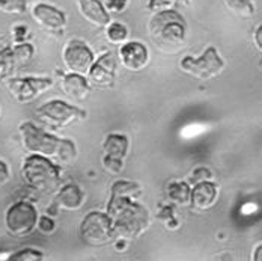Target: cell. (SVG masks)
Wrapping results in <instances>:
<instances>
[{
  "label": "cell",
  "mask_w": 262,
  "mask_h": 261,
  "mask_svg": "<svg viewBox=\"0 0 262 261\" xmlns=\"http://www.w3.org/2000/svg\"><path fill=\"white\" fill-rule=\"evenodd\" d=\"M18 133L21 145L29 154L47 157L50 160H57L59 163L65 165L73 163L77 157L76 144L73 140L53 136L47 131L41 130L30 121H25L23 124H20Z\"/></svg>",
  "instance_id": "6da1fadb"
},
{
  "label": "cell",
  "mask_w": 262,
  "mask_h": 261,
  "mask_svg": "<svg viewBox=\"0 0 262 261\" xmlns=\"http://www.w3.org/2000/svg\"><path fill=\"white\" fill-rule=\"evenodd\" d=\"M105 213L113 220L115 235L128 242L140 237L151 224L149 211L130 198L110 196Z\"/></svg>",
  "instance_id": "7a4b0ae2"
},
{
  "label": "cell",
  "mask_w": 262,
  "mask_h": 261,
  "mask_svg": "<svg viewBox=\"0 0 262 261\" xmlns=\"http://www.w3.org/2000/svg\"><path fill=\"white\" fill-rule=\"evenodd\" d=\"M148 33L161 52H178L185 43L187 23L175 9L158 11L148 22Z\"/></svg>",
  "instance_id": "3957f363"
},
{
  "label": "cell",
  "mask_w": 262,
  "mask_h": 261,
  "mask_svg": "<svg viewBox=\"0 0 262 261\" xmlns=\"http://www.w3.org/2000/svg\"><path fill=\"white\" fill-rule=\"evenodd\" d=\"M21 175L25 183L39 193H53L60 186V171L47 157L29 154L23 160Z\"/></svg>",
  "instance_id": "277c9868"
},
{
  "label": "cell",
  "mask_w": 262,
  "mask_h": 261,
  "mask_svg": "<svg viewBox=\"0 0 262 261\" xmlns=\"http://www.w3.org/2000/svg\"><path fill=\"white\" fill-rule=\"evenodd\" d=\"M36 116L46 126L53 129H65L86 119V112L62 100H53L36 109Z\"/></svg>",
  "instance_id": "5b68a950"
},
{
  "label": "cell",
  "mask_w": 262,
  "mask_h": 261,
  "mask_svg": "<svg viewBox=\"0 0 262 261\" xmlns=\"http://www.w3.org/2000/svg\"><path fill=\"white\" fill-rule=\"evenodd\" d=\"M80 238L89 246H103L107 245L113 235V220L103 211H91L88 213L79 228Z\"/></svg>",
  "instance_id": "8992f818"
},
{
  "label": "cell",
  "mask_w": 262,
  "mask_h": 261,
  "mask_svg": "<svg viewBox=\"0 0 262 261\" xmlns=\"http://www.w3.org/2000/svg\"><path fill=\"white\" fill-rule=\"evenodd\" d=\"M180 68L185 74L199 80H210L217 77L225 70V61L220 57L215 47L210 46L202 56H185L180 62Z\"/></svg>",
  "instance_id": "52a82bcc"
},
{
  "label": "cell",
  "mask_w": 262,
  "mask_h": 261,
  "mask_svg": "<svg viewBox=\"0 0 262 261\" xmlns=\"http://www.w3.org/2000/svg\"><path fill=\"white\" fill-rule=\"evenodd\" d=\"M38 211L35 206L29 201H17L5 213V228L8 234L21 238L32 234L36 228Z\"/></svg>",
  "instance_id": "ba28073f"
},
{
  "label": "cell",
  "mask_w": 262,
  "mask_h": 261,
  "mask_svg": "<svg viewBox=\"0 0 262 261\" xmlns=\"http://www.w3.org/2000/svg\"><path fill=\"white\" fill-rule=\"evenodd\" d=\"M53 80L49 77H15L6 82V88L17 103L26 105L52 89Z\"/></svg>",
  "instance_id": "9c48e42d"
},
{
  "label": "cell",
  "mask_w": 262,
  "mask_h": 261,
  "mask_svg": "<svg viewBox=\"0 0 262 261\" xmlns=\"http://www.w3.org/2000/svg\"><path fill=\"white\" fill-rule=\"evenodd\" d=\"M62 61L70 73L86 76L89 73L91 67L94 65L95 57L86 43H83L80 39H71L63 47Z\"/></svg>",
  "instance_id": "30bf717a"
},
{
  "label": "cell",
  "mask_w": 262,
  "mask_h": 261,
  "mask_svg": "<svg viewBox=\"0 0 262 261\" xmlns=\"http://www.w3.org/2000/svg\"><path fill=\"white\" fill-rule=\"evenodd\" d=\"M118 62H119L118 54H115L113 52L103 54L91 67V70L88 73L89 82L98 88H112L116 82Z\"/></svg>",
  "instance_id": "8fae6325"
},
{
  "label": "cell",
  "mask_w": 262,
  "mask_h": 261,
  "mask_svg": "<svg viewBox=\"0 0 262 261\" xmlns=\"http://www.w3.org/2000/svg\"><path fill=\"white\" fill-rule=\"evenodd\" d=\"M32 18L41 29L50 32V33H59L67 26V17L65 14L54 8L49 3H36L32 8Z\"/></svg>",
  "instance_id": "7c38bea8"
},
{
  "label": "cell",
  "mask_w": 262,
  "mask_h": 261,
  "mask_svg": "<svg viewBox=\"0 0 262 261\" xmlns=\"http://www.w3.org/2000/svg\"><path fill=\"white\" fill-rule=\"evenodd\" d=\"M118 59L122 64V67L128 71H140L148 65L149 53L145 44L137 41H128L124 43L118 52Z\"/></svg>",
  "instance_id": "4fadbf2b"
},
{
  "label": "cell",
  "mask_w": 262,
  "mask_h": 261,
  "mask_svg": "<svg viewBox=\"0 0 262 261\" xmlns=\"http://www.w3.org/2000/svg\"><path fill=\"white\" fill-rule=\"evenodd\" d=\"M217 198H219V189L215 183H212L211 180H205V182L193 184L190 206L194 210L205 211V210H210L217 203Z\"/></svg>",
  "instance_id": "5bb4252c"
},
{
  "label": "cell",
  "mask_w": 262,
  "mask_h": 261,
  "mask_svg": "<svg viewBox=\"0 0 262 261\" xmlns=\"http://www.w3.org/2000/svg\"><path fill=\"white\" fill-rule=\"evenodd\" d=\"M80 15L94 27L104 29L110 23V14L100 0H77Z\"/></svg>",
  "instance_id": "9a60e30c"
},
{
  "label": "cell",
  "mask_w": 262,
  "mask_h": 261,
  "mask_svg": "<svg viewBox=\"0 0 262 261\" xmlns=\"http://www.w3.org/2000/svg\"><path fill=\"white\" fill-rule=\"evenodd\" d=\"M84 203V193L77 184H65L62 186L54 198V206L59 210H68L76 211Z\"/></svg>",
  "instance_id": "2e32d148"
},
{
  "label": "cell",
  "mask_w": 262,
  "mask_h": 261,
  "mask_svg": "<svg viewBox=\"0 0 262 261\" xmlns=\"http://www.w3.org/2000/svg\"><path fill=\"white\" fill-rule=\"evenodd\" d=\"M60 88L67 97L77 100V102L88 98V95L91 94L89 82L86 80L84 76H80L76 73H70V74L63 76L62 82H60Z\"/></svg>",
  "instance_id": "e0dca14e"
},
{
  "label": "cell",
  "mask_w": 262,
  "mask_h": 261,
  "mask_svg": "<svg viewBox=\"0 0 262 261\" xmlns=\"http://www.w3.org/2000/svg\"><path fill=\"white\" fill-rule=\"evenodd\" d=\"M130 140L125 134L119 133H110L103 142V157L105 158H116V160H125L128 154Z\"/></svg>",
  "instance_id": "ac0fdd59"
},
{
  "label": "cell",
  "mask_w": 262,
  "mask_h": 261,
  "mask_svg": "<svg viewBox=\"0 0 262 261\" xmlns=\"http://www.w3.org/2000/svg\"><path fill=\"white\" fill-rule=\"evenodd\" d=\"M166 195L169 201L175 206H190V196H191V186L185 182H172L166 186Z\"/></svg>",
  "instance_id": "d6986e66"
},
{
  "label": "cell",
  "mask_w": 262,
  "mask_h": 261,
  "mask_svg": "<svg viewBox=\"0 0 262 261\" xmlns=\"http://www.w3.org/2000/svg\"><path fill=\"white\" fill-rule=\"evenodd\" d=\"M142 193L140 184L134 182H127V180H119L112 186L110 189V196H119V198H130V199H137Z\"/></svg>",
  "instance_id": "ffe728a7"
},
{
  "label": "cell",
  "mask_w": 262,
  "mask_h": 261,
  "mask_svg": "<svg viewBox=\"0 0 262 261\" xmlns=\"http://www.w3.org/2000/svg\"><path fill=\"white\" fill-rule=\"evenodd\" d=\"M104 29H105V39H107L108 43H112V44H115V46L127 43L130 32H128V29H127L125 25H122V23H116V22H115V23H108Z\"/></svg>",
  "instance_id": "44dd1931"
},
{
  "label": "cell",
  "mask_w": 262,
  "mask_h": 261,
  "mask_svg": "<svg viewBox=\"0 0 262 261\" xmlns=\"http://www.w3.org/2000/svg\"><path fill=\"white\" fill-rule=\"evenodd\" d=\"M226 8L241 18H250L255 14L253 0H223Z\"/></svg>",
  "instance_id": "7402d4cb"
},
{
  "label": "cell",
  "mask_w": 262,
  "mask_h": 261,
  "mask_svg": "<svg viewBox=\"0 0 262 261\" xmlns=\"http://www.w3.org/2000/svg\"><path fill=\"white\" fill-rule=\"evenodd\" d=\"M30 0H0V12L8 15H23L29 9Z\"/></svg>",
  "instance_id": "603a6c76"
},
{
  "label": "cell",
  "mask_w": 262,
  "mask_h": 261,
  "mask_svg": "<svg viewBox=\"0 0 262 261\" xmlns=\"http://www.w3.org/2000/svg\"><path fill=\"white\" fill-rule=\"evenodd\" d=\"M157 219L164 224L167 230H177L180 227V220L175 214L173 206H161L157 211Z\"/></svg>",
  "instance_id": "cb8c5ba5"
},
{
  "label": "cell",
  "mask_w": 262,
  "mask_h": 261,
  "mask_svg": "<svg viewBox=\"0 0 262 261\" xmlns=\"http://www.w3.org/2000/svg\"><path fill=\"white\" fill-rule=\"evenodd\" d=\"M11 53H12V59H14L15 65H23L32 59L33 46L27 44V43H18L14 49H11Z\"/></svg>",
  "instance_id": "d4e9b609"
},
{
  "label": "cell",
  "mask_w": 262,
  "mask_h": 261,
  "mask_svg": "<svg viewBox=\"0 0 262 261\" xmlns=\"http://www.w3.org/2000/svg\"><path fill=\"white\" fill-rule=\"evenodd\" d=\"M44 260V254L41 251L25 248L21 251L14 252L11 257H8V261H41Z\"/></svg>",
  "instance_id": "484cf974"
},
{
  "label": "cell",
  "mask_w": 262,
  "mask_h": 261,
  "mask_svg": "<svg viewBox=\"0 0 262 261\" xmlns=\"http://www.w3.org/2000/svg\"><path fill=\"white\" fill-rule=\"evenodd\" d=\"M187 0H148V9L154 12L164 11V9H172L177 3H185Z\"/></svg>",
  "instance_id": "4316f807"
},
{
  "label": "cell",
  "mask_w": 262,
  "mask_h": 261,
  "mask_svg": "<svg viewBox=\"0 0 262 261\" xmlns=\"http://www.w3.org/2000/svg\"><path fill=\"white\" fill-rule=\"evenodd\" d=\"M101 165H103V168H104L105 172H108V174H112V175L121 174V172H122V169H124V160L105 158V157H103Z\"/></svg>",
  "instance_id": "83f0119b"
},
{
  "label": "cell",
  "mask_w": 262,
  "mask_h": 261,
  "mask_svg": "<svg viewBox=\"0 0 262 261\" xmlns=\"http://www.w3.org/2000/svg\"><path fill=\"white\" fill-rule=\"evenodd\" d=\"M211 178H212V174L210 172V169H207V168H198V169H194V171L190 174L187 183L191 186V184L201 183V182L211 180Z\"/></svg>",
  "instance_id": "f1b7e54d"
},
{
  "label": "cell",
  "mask_w": 262,
  "mask_h": 261,
  "mask_svg": "<svg viewBox=\"0 0 262 261\" xmlns=\"http://www.w3.org/2000/svg\"><path fill=\"white\" fill-rule=\"evenodd\" d=\"M103 5L108 14H121L128 6V0H104Z\"/></svg>",
  "instance_id": "f546056e"
},
{
  "label": "cell",
  "mask_w": 262,
  "mask_h": 261,
  "mask_svg": "<svg viewBox=\"0 0 262 261\" xmlns=\"http://www.w3.org/2000/svg\"><path fill=\"white\" fill-rule=\"evenodd\" d=\"M36 228L42 234H52L54 228H56V222L53 220V217H50V216H41V217H38Z\"/></svg>",
  "instance_id": "4dcf8cb0"
},
{
  "label": "cell",
  "mask_w": 262,
  "mask_h": 261,
  "mask_svg": "<svg viewBox=\"0 0 262 261\" xmlns=\"http://www.w3.org/2000/svg\"><path fill=\"white\" fill-rule=\"evenodd\" d=\"M9 178H11L9 166L3 160H0V186H5L9 182Z\"/></svg>",
  "instance_id": "1f68e13d"
},
{
  "label": "cell",
  "mask_w": 262,
  "mask_h": 261,
  "mask_svg": "<svg viewBox=\"0 0 262 261\" xmlns=\"http://www.w3.org/2000/svg\"><path fill=\"white\" fill-rule=\"evenodd\" d=\"M12 35H14V39H15L17 43H23L25 38L27 36V27L23 26V25L15 26L14 27V30H12Z\"/></svg>",
  "instance_id": "d6a6232c"
},
{
  "label": "cell",
  "mask_w": 262,
  "mask_h": 261,
  "mask_svg": "<svg viewBox=\"0 0 262 261\" xmlns=\"http://www.w3.org/2000/svg\"><path fill=\"white\" fill-rule=\"evenodd\" d=\"M253 43H255V47L262 53V25L255 29V33H253Z\"/></svg>",
  "instance_id": "836d02e7"
},
{
  "label": "cell",
  "mask_w": 262,
  "mask_h": 261,
  "mask_svg": "<svg viewBox=\"0 0 262 261\" xmlns=\"http://www.w3.org/2000/svg\"><path fill=\"white\" fill-rule=\"evenodd\" d=\"M255 261H262V245L256 246V249L253 251V257H252Z\"/></svg>",
  "instance_id": "e575fe53"
},
{
  "label": "cell",
  "mask_w": 262,
  "mask_h": 261,
  "mask_svg": "<svg viewBox=\"0 0 262 261\" xmlns=\"http://www.w3.org/2000/svg\"><path fill=\"white\" fill-rule=\"evenodd\" d=\"M261 68H262V61H261Z\"/></svg>",
  "instance_id": "d590c367"
}]
</instances>
